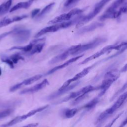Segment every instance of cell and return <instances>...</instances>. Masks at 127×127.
Wrapping results in <instances>:
<instances>
[{"label":"cell","mask_w":127,"mask_h":127,"mask_svg":"<svg viewBox=\"0 0 127 127\" xmlns=\"http://www.w3.org/2000/svg\"></svg>","instance_id":"43"},{"label":"cell","mask_w":127,"mask_h":127,"mask_svg":"<svg viewBox=\"0 0 127 127\" xmlns=\"http://www.w3.org/2000/svg\"><path fill=\"white\" fill-rule=\"evenodd\" d=\"M48 107H49V105H46L44 106L39 107L37 109L31 110L30 111H29L26 114H24L21 116H18L16 117L15 118H14V119H13L9 122L0 125V127H9L12 126L13 125H14L17 123H19L26 120L27 118H28L30 117H31L32 116L34 115L35 114L44 110L45 109H47Z\"/></svg>","instance_id":"8"},{"label":"cell","mask_w":127,"mask_h":127,"mask_svg":"<svg viewBox=\"0 0 127 127\" xmlns=\"http://www.w3.org/2000/svg\"><path fill=\"white\" fill-rule=\"evenodd\" d=\"M35 0H28L27 1H24V2H20L15 5H14L9 10L10 12H12L13 11H14L15 10H18L19 9H22V8H24V9H27L28 7H29L31 4L35 1Z\"/></svg>","instance_id":"18"},{"label":"cell","mask_w":127,"mask_h":127,"mask_svg":"<svg viewBox=\"0 0 127 127\" xmlns=\"http://www.w3.org/2000/svg\"><path fill=\"white\" fill-rule=\"evenodd\" d=\"M42 77V75L41 74H38L34 76L31 77L30 78H28L27 79H26L24 80L23 81H22L23 85H30L31 84H32L33 83L36 82V81L39 80L40 78Z\"/></svg>","instance_id":"23"},{"label":"cell","mask_w":127,"mask_h":127,"mask_svg":"<svg viewBox=\"0 0 127 127\" xmlns=\"http://www.w3.org/2000/svg\"><path fill=\"white\" fill-rule=\"evenodd\" d=\"M104 25V24L102 22H93L87 26H85L81 28L77 32L79 35L83 34L87 32L93 31L97 28L103 27Z\"/></svg>","instance_id":"16"},{"label":"cell","mask_w":127,"mask_h":127,"mask_svg":"<svg viewBox=\"0 0 127 127\" xmlns=\"http://www.w3.org/2000/svg\"><path fill=\"white\" fill-rule=\"evenodd\" d=\"M127 13V2H125L118 9L115 15V18L120 17L123 14Z\"/></svg>","instance_id":"27"},{"label":"cell","mask_w":127,"mask_h":127,"mask_svg":"<svg viewBox=\"0 0 127 127\" xmlns=\"http://www.w3.org/2000/svg\"><path fill=\"white\" fill-rule=\"evenodd\" d=\"M14 31L11 34L14 42L17 44H23L26 42L31 35L29 29L16 28L13 29Z\"/></svg>","instance_id":"10"},{"label":"cell","mask_w":127,"mask_h":127,"mask_svg":"<svg viewBox=\"0 0 127 127\" xmlns=\"http://www.w3.org/2000/svg\"><path fill=\"white\" fill-rule=\"evenodd\" d=\"M46 38L45 37H43L41 38H37L36 39H34L33 40H32L30 43L29 44L32 45H35L38 44H40L42 43H44V42L46 41Z\"/></svg>","instance_id":"33"},{"label":"cell","mask_w":127,"mask_h":127,"mask_svg":"<svg viewBox=\"0 0 127 127\" xmlns=\"http://www.w3.org/2000/svg\"><path fill=\"white\" fill-rule=\"evenodd\" d=\"M71 48L70 47L66 51L52 58L49 61V64H56L58 62H60L61 61H63L65 60L70 55H71Z\"/></svg>","instance_id":"17"},{"label":"cell","mask_w":127,"mask_h":127,"mask_svg":"<svg viewBox=\"0 0 127 127\" xmlns=\"http://www.w3.org/2000/svg\"><path fill=\"white\" fill-rule=\"evenodd\" d=\"M99 100H100V98H99L97 96L96 97H95V98L93 99L92 100H91L90 101L88 102L87 104L84 105L82 107V108L85 109L87 110H90V109L94 108V107H95L98 104V102L99 101Z\"/></svg>","instance_id":"24"},{"label":"cell","mask_w":127,"mask_h":127,"mask_svg":"<svg viewBox=\"0 0 127 127\" xmlns=\"http://www.w3.org/2000/svg\"><path fill=\"white\" fill-rule=\"evenodd\" d=\"M1 73H2V71H1V69L0 67V76L1 75Z\"/></svg>","instance_id":"42"},{"label":"cell","mask_w":127,"mask_h":127,"mask_svg":"<svg viewBox=\"0 0 127 127\" xmlns=\"http://www.w3.org/2000/svg\"><path fill=\"white\" fill-rule=\"evenodd\" d=\"M45 46V43H42L35 45H34L32 50L28 53H26V55L31 56L36 53H40Z\"/></svg>","instance_id":"22"},{"label":"cell","mask_w":127,"mask_h":127,"mask_svg":"<svg viewBox=\"0 0 127 127\" xmlns=\"http://www.w3.org/2000/svg\"><path fill=\"white\" fill-rule=\"evenodd\" d=\"M39 125L38 123H31V124H28L27 125L24 126L22 127H36L37 126H38Z\"/></svg>","instance_id":"38"},{"label":"cell","mask_w":127,"mask_h":127,"mask_svg":"<svg viewBox=\"0 0 127 127\" xmlns=\"http://www.w3.org/2000/svg\"><path fill=\"white\" fill-rule=\"evenodd\" d=\"M100 90V86H92V85H87L84 87H82L79 90L75 92H73L71 93L69 95L64 98L63 99L59 100L58 101L55 103V104H60L63 102H65L69 101L70 99H75L77 97L81 95H87L89 93L92 92L95 90Z\"/></svg>","instance_id":"6"},{"label":"cell","mask_w":127,"mask_h":127,"mask_svg":"<svg viewBox=\"0 0 127 127\" xmlns=\"http://www.w3.org/2000/svg\"><path fill=\"white\" fill-rule=\"evenodd\" d=\"M49 84V82L48 80L46 79H45L41 82L38 84H37L33 86L22 90L20 92V94H24L33 93L41 90L42 89L44 88Z\"/></svg>","instance_id":"13"},{"label":"cell","mask_w":127,"mask_h":127,"mask_svg":"<svg viewBox=\"0 0 127 127\" xmlns=\"http://www.w3.org/2000/svg\"><path fill=\"white\" fill-rule=\"evenodd\" d=\"M127 101V91L122 93L115 103L109 108L102 112L98 117L95 122L97 127H100L106 120L111 116Z\"/></svg>","instance_id":"1"},{"label":"cell","mask_w":127,"mask_h":127,"mask_svg":"<svg viewBox=\"0 0 127 127\" xmlns=\"http://www.w3.org/2000/svg\"><path fill=\"white\" fill-rule=\"evenodd\" d=\"M85 8L73 9L67 13H64L56 17L52 20L49 21L48 23L49 24H55L57 23L63 22V21H68L73 16L77 15H80L85 11Z\"/></svg>","instance_id":"11"},{"label":"cell","mask_w":127,"mask_h":127,"mask_svg":"<svg viewBox=\"0 0 127 127\" xmlns=\"http://www.w3.org/2000/svg\"><path fill=\"white\" fill-rule=\"evenodd\" d=\"M120 71L117 69H113L107 71L104 76V79L100 85V92L98 95L99 98L102 97L110 88L111 85L116 81L120 76Z\"/></svg>","instance_id":"4"},{"label":"cell","mask_w":127,"mask_h":127,"mask_svg":"<svg viewBox=\"0 0 127 127\" xmlns=\"http://www.w3.org/2000/svg\"><path fill=\"white\" fill-rule=\"evenodd\" d=\"M120 49V43L119 44H115L113 45H110L106 46L103 48L102 49H101L100 51L95 53L93 55L88 57L86 59H85L84 60H83L82 62H81L79 64H85L86 63H88V62L94 60L95 59H97L101 56L104 55L105 53H108V52L111 51L112 50H117L118 51Z\"/></svg>","instance_id":"12"},{"label":"cell","mask_w":127,"mask_h":127,"mask_svg":"<svg viewBox=\"0 0 127 127\" xmlns=\"http://www.w3.org/2000/svg\"><path fill=\"white\" fill-rule=\"evenodd\" d=\"M78 109L77 108H72V109H64L60 113L61 116L64 118H71L74 116V115L77 113Z\"/></svg>","instance_id":"19"},{"label":"cell","mask_w":127,"mask_h":127,"mask_svg":"<svg viewBox=\"0 0 127 127\" xmlns=\"http://www.w3.org/2000/svg\"><path fill=\"white\" fill-rule=\"evenodd\" d=\"M103 59L102 60H100L98 61H97L96 62L94 63L93 64H92V65L84 68L82 71H81L80 72H79V73H78L77 74H76V75H75L72 78L69 79L68 80H67V81H66L63 85L59 89V90H62L63 89L66 87H67V86H68L70 83L72 82L78 80V79L84 77L85 75H86L94 67H95L96 66L99 65V64H101L102 63H103L104 61H103Z\"/></svg>","instance_id":"9"},{"label":"cell","mask_w":127,"mask_h":127,"mask_svg":"<svg viewBox=\"0 0 127 127\" xmlns=\"http://www.w3.org/2000/svg\"><path fill=\"white\" fill-rule=\"evenodd\" d=\"M107 40V38L104 37H100L95 38L90 42L84 44H79L72 46H71V55L73 56H76L86 51L94 49L103 43H105Z\"/></svg>","instance_id":"2"},{"label":"cell","mask_w":127,"mask_h":127,"mask_svg":"<svg viewBox=\"0 0 127 127\" xmlns=\"http://www.w3.org/2000/svg\"><path fill=\"white\" fill-rule=\"evenodd\" d=\"M111 0H101L96 3L91 11H90L87 15H84L80 20L76 24V28H79L84 25L92 19L95 16H96L103 8V7Z\"/></svg>","instance_id":"5"},{"label":"cell","mask_w":127,"mask_h":127,"mask_svg":"<svg viewBox=\"0 0 127 127\" xmlns=\"http://www.w3.org/2000/svg\"><path fill=\"white\" fill-rule=\"evenodd\" d=\"M14 110L13 109H7L3 111H0V120L8 116Z\"/></svg>","instance_id":"31"},{"label":"cell","mask_w":127,"mask_h":127,"mask_svg":"<svg viewBox=\"0 0 127 127\" xmlns=\"http://www.w3.org/2000/svg\"><path fill=\"white\" fill-rule=\"evenodd\" d=\"M79 0H67L64 4V6L67 8H70L72 7L74 5H75Z\"/></svg>","instance_id":"32"},{"label":"cell","mask_w":127,"mask_h":127,"mask_svg":"<svg viewBox=\"0 0 127 127\" xmlns=\"http://www.w3.org/2000/svg\"><path fill=\"white\" fill-rule=\"evenodd\" d=\"M126 1V0H116L99 17V20L102 22L107 19L115 18L116 12Z\"/></svg>","instance_id":"7"},{"label":"cell","mask_w":127,"mask_h":127,"mask_svg":"<svg viewBox=\"0 0 127 127\" xmlns=\"http://www.w3.org/2000/svg\"><path fill=\"white\" fill-rule=\"evenodd\" d=\"M55 4V3L54 2H52L47 5V6H46L42 10V11L37 15L36 17V20H38L39 19H41L42 17H43L46 14H47L52 9V8L54 7Z\"/></svg>","instance_id":"20"},{"label":"cell","mask_w":127,"mask_h":127,"mask_svg":"<svg viewBox=\"0 0 127 127\" xmlns=\"http://www.w3.org/2000/svg\"><path fill=\"white\" fill-rule=\"evenodd\" d=\"M120 72H125L127 71V63H126L123 67H122L120 70Z\"/></svg>","instance_id":"40"},{"label":"cell","mask_w":127,"mask_h":127,"mask_svg":"<svg viewBox=\"0 0 127 127\" xmlns=\"http://www.w3.org/2000/svg\"><path fill=\"white\" fill-rule=\"evenodd\" d=\"M84 56V54H82V55H79L78 56H77L75 57H73V58H72L71 59H70L69 60H68V61H66L65 63H64L63 64H61V65H58V66H57L54 68H53L52 69H51V70H50L47 73H46V75H49V74H51L52 73H53L54 72H56V71L58 70H60V69H63L68 65H69L70 64H71L72 63H74V62L76 61L77 60H78L79 59H80V58L82 57L83 56Z\"/></svg>","instance_id":"15"},{"label":"cell","mask_w":127,"mask_h":127,"mask_svg":"<svg viewBox=\"0 0 127 127\" xmlns=\"http://www.w3.org/2000/svg\"><path fill=\"white\" fill-rule=\"evenodd\" d=\"M14 30H12L10 31H8V32H5V33H3L1 34L0 35V41L2 39H3L4 38H5V37H6L7 36L10 35V34H12Z\"/></svg>","instance_id":"36"},{"label":"cell","mask_w":127,"mask_h":127,"mask_svg":"<svg viewBox=\"0 0 127 127\" xmlns=\"http://www.w3.org/2000/svg\"><path fill=\"white\" fill-rule=\"evenodd\" d=\"M127 88V81L125 83V84L121 87V88L119 89L118 91H117V92L113 95V97L111 98V101H113L116 97H117L118 96H119V95H120L121 94H122V93H123V92Z\"/></svg>","instance_id":"30"},{"label":"cell","mask_w":127,"mask_h":127,"mask_svg":"<svg viewBox=\"0 0 127 127\" xmlns=\"http://www.w3.org/2000/svg\"><path fill=\"white\" fill-rule=\"evenodd\" d=\"M12 4V0H8L6 2L2 3V7L1 11L0 12V16L5 14L9 9V8Z\"/></svg>","instance_id":"26"},{"label":"cell","mask_w":127,"mask_h":127,"mask_svg":"<svg viewBox=\"0 0 127 127\" xmlns=\"http://www.w3.org/2000/svg\"><path fill=\"white\" fill-rule=\"evenodd\" d=\"M40 11V9L39 8H36L33 9L31 13V17L32 18H34L35 16H36L39 13Z\"/></svg>","instance_id":"37"},{"label":"cell","mask_w":127,"mask_h":127,"mask_svg":"<svg viewBox=\"0 0 127 127\" xmlns=\"http://www.w3.org/2000/svg\"><path fill=\"white\" fill-rule=\"evenodd\" d=\"M0 58L2 62L6 63L10 68H13L14 67V63L12 61V60L10 59V57H8L7 56H6L3 54H1L0 56Z\"/></svg>","instance_id":"28"},{"label":"cell","mask_w":127,"mask_h":127,"mask_svg":"<svg viewBox=\"0 0 127 127\" xmlns=\"http://www.w3.org/2000/svg\"><path fill=\"white\" fill-rule=\"evenodd\" d=\"M2 5H3V4H1L0 5V11H1V10L2 7Z\"/></svg>","instance_id":"41"},{"label":"cell","mask_w":127,"mask_h":127,"mask_svg":"<svg viewBox=\"0 0 127 127\" xmlns=\"http://www.w3.org/2000/svg\"><path fill=\"white\" fill-rule=\"evenodd\" d=\"M22 85H23V84L22 82L17 83V84H15L14 85H13L9 88V91L14 92V91L17 90V89H18L19 88H20Z\"/></svg>","instance_id":"35"},{"label":"cell","mask_w":127,"mask_h":127,"mask_svg":"<svg viewBox=\"0 0 127 127\" xmlns=\"http://www.w3.org/2000/svg\"><path fill=\"white\" fill-rule=\"evenodd\" d=\"M124 111H122L121 112H120L119 114H118L112 120H111L105 127H111L112 126V125L115 123V122L118 120V119L122 115V114H123Z\"/></svg>","instance_id":"34"},{"label":"cell","mask_w":127,"mask_h":127,"mask_svg":"<svg viewBox=\"0 0 127 127\" xmlns=\"http://www.w3.org/2000/svg\"><path fill=\"white\" fill-rule=\"evenodd\" d=\"M84 15H79L77 17H75L73 19L71 20H69V21L67 22H63L55 24L53 25L49 26L48 27H46L42 29H41L40 31H39L35 36V38H39L42 35L47 34L48 33H51V32H55L59 30L60 29L67 28L72 25L76 23V24L80 20V19L83 17Z\"/></svg>","instance_id":"3"},{"label":"cell","mask_w":127,"mask_h":127,"mask_svg":"<svg viewBox=\"0 0 127 127\" xmlns=\"http://www.w3.org/2000/svg\"><path fill=\"white\" fill-rule=\"evenodd\" d=\"M34 45H31V44H29L28 45L26 46H14L11 47V48H10L9 49V50L10 51H12V50H21L24 52H26V53H28L32 49Z\"/></svg>","instance_id":"25"},{"label":"cell","mask_w":127,"mask_h":127,"mask_svg":"<svg viewBox=\"0 0 127 127\" xmlns=\"http://www.w3.org/2000/svg\"><path fill=\"white\" fill-rule=\"evenodd\" d=\"M126 50H127V41L126 42H123L122 43H120V49L118 51H117V52L114 53V54L111 55L110 56H109L107 57L108 60H109L110 59L116 57L118 56H119L120 54L123 53L124 51H125Z\"/></svg>","instance_id":"21"},{"label":"cell","mask_w":127,"mask_h":127,"mask_svg":"<svg viewBox=\"0 0 127 127\" xmlns=\"http://www.w3.org/2000/svg\"><path fill=\"white\" fill-rule=\"evenodd\" d=\"M127 124V117L125 119V120L121 123L118 127H124Z\"/></svg>","instance_id":"39"},{"label":"cell","mask_w":127,"mask_h":127,"mask_svg":"<svg viewBox=\"0 0 127 127\" xmlns=\"http://www.w3.org/2000/svg\"><path fill=\"white\" fill-rule=\"evenodd\" d=\"M80 83V81H77L76 82H75V83L69 85L68 86H67V87L62 89V90H59L55 92L54 93H52V94H51L50 95L48 96L47 97V99L48 100H52L54 99L55 98H56L58 97L61 96V95H62L63 94L65 93L66 92H67V91L72 89L73 88H74L75 87H76V86H77L79 83Z\"/></svg>","instance_id":"14"},{"label":"cell","mask_w":127,"mask_h":127,"mask_svg":"<svg viewBox=\"0 0 127 127\" xmlns=\"http://www.w3.org/2000/svg\"><path fill=\"white\" fill-rule=\"evenodd\" d=\"M10 59L13 62L14 64L17 63L20 60H24V58L21 56V54L19 53H16L13 54L10 57Z\"/></svg>","instance_id":"29"}]
</instances>
